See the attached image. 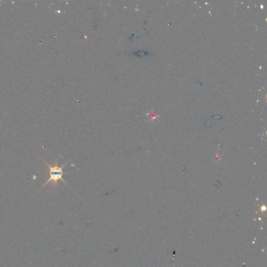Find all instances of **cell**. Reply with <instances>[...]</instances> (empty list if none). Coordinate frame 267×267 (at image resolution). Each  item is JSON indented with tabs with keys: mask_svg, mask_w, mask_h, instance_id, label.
<instances>
[{
	"mask_svg": "<svg viewBox=\"0 0 267 267\" xmlns=\"http://www.w3.org/2000/svg\"><path fill=\"white\" fill-rule=\"evenodd\" d=\"M44 164L47 165V167L49 169V178L47 179V182H44V184L43 185L42 188H44V187L47 186V184H49L50 182H53V186L56 188L57 186V183H58L59 180H61L62 182H65V184L68 185L66 181L63 179L64 175L65 174V172H64V168L65 166L68 164V162L65 163V165H63L62 166H57V162L56 161L55 162L54 166H50V164L47 162V161H44ZM69 187V186H68ZM70 188V187H69Z\"/></svg>",
	"mask_w": 267,
	"mask_h": 267,
	"instance_id": "cell-1",
	"label": "cell"
}]
</instances>
